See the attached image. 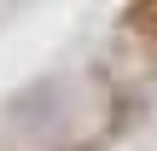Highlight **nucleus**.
<instances>
[{"instance_id":"1","label":"nucleus","mask_w":157,"mask_h":151,"mask_svg":"<svg viewBox=\"0 0 157 151\" xmlns=\"http://www.w3.org/2000/svg\"><path fill=\"white\" fill-rule=\"evenodd\" d=\"M70 151H87V145H70Z\"/></svg>"}]
</instances>
